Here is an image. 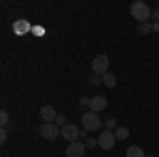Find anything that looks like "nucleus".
Wrapping results in <instances>:
<instances>
[{"instance_id":"nucleus-17","label":"nucleus","mask_w":159,"mask_h":157,"mask_svg":"<svg viewBox=\"0 0 159 157\" xmlns=\"http://www.w3.org/2000/svg\"><path fill=\"white\" fill-rule=\"evenodd\" d=\"M89 83H91V85H102V76L91 72V76H89Z\"/></svg>"},{"instance_id":"nucleus-20","label":"nucleus","mask_w":159,"mask_h":157,"mask_svg":"<svg viewBox=\"0 0 159 157\" xmlns=\"http://www.w3.org/2000/svg\"><path fill=\"white\" fill-rule=\"evenodd\" d=\"M96 145H98V140H96V138H87V140H85V146H87V149H93Z\"/></svg>"},{"instance_id":"nucleus-22","label":"nucleus","mask_w":159,"mask_h":157,"mask_svg":"<svg viewBox=\"0 0 159 157\" xmlns=\"http://www.w3.org/2000/svg\"><path fill=\"white\" fill-rule=\"evenodd\" d=\"M153 19L159 24V9H153Z\"/></svg>"},{"instance_id":"nucleus-19","label":"nucleus","mask_w":159,"mask_h":157,"mask_svg":"<svg viewBox=\"0 0 159 157\" xmlns=\"http://www.w3.org/2000/svg\"><path fill=\"white\" fill-rule=\"evenodd\" d=\"M7 138H9V127H2L0 130V142H7Z\"/></svg>"},{"instance_id":"nucleus-1","label":"nucleus","mask_w":159,"mask_h":157,"mask_svg":"<svg viewBox=\"0 0 159 157\" xmlns=\"http://www.w3.org/2000/svg\"><path fill=\"white\" fill-rule=\"evenodd\" d=\"M129 13H132V17H134L138 24L151 21V17H153V9H148V4L142 2V0H136L134 4L129 7Z\"/></svg>"},{"instance_id":"nucleus-2","label":"nucleus","mask_w":159,"mask_h":157,"mask_svg":"<svg viewBox=\"0 0 159 157\" xmlns=\"http://www.w3.org/2000/svg\"><path fill=\"white\" fill-rule=\"evenodd\" d=\"M81 123H83V130L85 132H98L100 127H102V119L98 117V113H93V110H87L81 115Z\"/></svg>"},{"instance_id":"nucleus-4","label":"nucleus","mask_w":159,"mask_h":157,"mask_svg":"<svg viewBox=\"0 0 159 157\" xmlns=\"http://www.w3.org/2000/svg\"><path fill=\"white\" fill-rule=\"evenodd\" d=\"M115 140H117V136H115V132H110V130H102L100 136H98V145L104 151H110L115 146Z\"/></svg>"},{"instance_id":"nucleus-8","label":"nucleus","mask_w":159,"mask_h":157,"mask_svg":"<svg viewBox=\"0 0 159 157\" xmlns=\"http://www.w3.org/2000/svg\"><path fill=\"white\" fill-rule=\"evenodd\" d=\"M55 117H57V113H55V109H53L51 104L40 106V119H43V123H53Z\"/></svg>"},{"instance_id":"nucleus-9","label":"nucleus","mask_w":159,"mask_h":157,"mask_svg":"<svg viewBox=\"0 0 159 157\" xmlns=\"http://www.w3.org/2000/svg\"><path fill=\"white\" fill-rule=\"evenodd\" d=\"M106 106H108V100H106L104 96H93L91 102H89V109L93 110V113H102Z\"/></svg>"},{"instance_id":"nucleus-24","label":"nucleus","mask_w":159,"mask_h":157,"mask_svg":"<svg viewBox=\"0 0 159 157\" xmlns=\"http://www.w3.org/2000/svg\"><path fill=\"white\" fill-rule=\"evenodd\" d=\"M147 157H153V155H147Z\"/></svg>"},{"instance_id":"nucleus-14","label":"nucleus","mask_w":159,"mask_h":157,"mask_svg":"<svg viewBox=\"0 0 159 157\" xmlns=\"http://www.w3.org/2000/svg\"><path fill=\"white\" fill-rule=\"evenodd\" d=\"M151 32H153V25H151V21L138 24V34H151Z\"/></svg>"},{"instance_id":"nucleus-11","label":"nucleus","mask_w":159,"mask_h":157,"mask_svg":"<svg viewBox=\"0 0 159 157\" xmlns=\"http://www.w3.org/2000/svg\"><path fill=\"white\" fill-rule=\"evenodd\" d=\"M125 157H147V153L142 151V146L134 145V146H129V149L125 151Z\"/></svg>"},{"instance_id":"nucleus-5","label":"nucleus","mask_w":159,"mask_h":157,"mask_svg":"<svg viewBox=\"0 0 159 157\" xmlns=\"http://www.w3.org/2000/svg\"><path fill=\"white\" fill-rule=\"evenodd\" d=\"M108 58L106 55H96L93 58V62H91V70H93V74H100V76H104V74L108 72Z\"/></svg>"},{"instance_id":"nucleus-21","label":"nucleus","mask_w":159,"mask_h":157,"mask_svg":"<svg viewBox=\"0 0 159 157\" xmlns=\"http://www.w3.org/2000/svg\"><path fill=\"white\" fill-rule=\"evenodd\" d=\"M89 102H91V98H85V96H81V100H79L81 106H89Z\"/></svg>"},{"instance_id":"nucleus-10","label":"nucleus","mask_w":159,"mask_h":157,"mask_svg":"<svg viewBox=\"0 0 159 157\" xmlns=\"http://www.w3.org/2000/svg\"><path fill=\"white\" fill-rule=\"evenodd\" d=\"M30 30H32V25L28 24L25 19H19V21H15V24H13V32H15L17 36H24V34L30 32Z\"/></svg>"},{"instance_id":"nucleus-7","label":"nucleus","mask_w":159,"mask_h":157,"mask_svg":"<svg viewBox=\"0 0 159 157\" xmlns=\"http://www.w3.org/2000/svg\"><path fill=\"white\" fill-rule=\"evenodd\" d=\"M85 151H87L85 142L76 140V142H70L66 146V157H85Z\"/></svg>"},{"instance_id":"nucleus-23","label":"nucleus","mask_w":159,"mask_h":157,"mask_svg":"<svg viewBox=\"0 0 159 157\" xmlns=\"http://www.w3.org/2000/svg\"><path fill=\"white\" fill-rule=\"evenodd\" d=\"M151 25H153V32H159V24H157V21H153Z\"/></svg>"},{"instance_id":"nucleus-3","label":"nucleus","mask_w":159,"mask_h":157,"mask_svg":"<svg viewBox=\"0 0 159 157\" xmlns=\"http://www.w3.org/2000/svg\"><path fill=\"white\" fill-rule=\"evenodd\" d=\"M38 134L45 138V140H55L57 136L61 134V130L55 125V123H40V127H38Z\"/></svg>"},{"instance_id":"nucleus-15","label":"nucleus","mask_w":159,"mask_h":157,"mask_svg":"<svg viewBox=\"0 0 159 157\" xmlns=\"http://www.w3.org/2000/svg\"><path fill=\"white\" fill-rule=\"evenodd\" d=\"M104 125H106V130L112 132V130H117V119H115V117H110V119L104 121Z\"/></svg>"},{"instance_id":"nucleus-18","label":"nucleus","mask_w":159,"mask_h":157,"mask_svg":"<svg viewBox=\"0 0 159 157\" xmlns=\"http://www.w3.org/2000/svg\"><path fill=\"white\" fill-rule=\"evenodd\" d=\"M0 123H2V127H7V125H9V113H7V110H2V113H0Z\"/></svg>"},{"instance_id":"nucleus-6","label":"nucleus","mask_w":159,"mask_h":157,"mask_svg":"<svg viewBox=\"0 0 159 157\" xmlns=\"http://www.w3.org/2000/svg\"><path fill=\"white\" fill-rule=\"evenodd\" d=\"M64 140H68V142H76L79 138H83V132H79V127L72 125V123H68V125H64L61 127V134H60Z\"/></svg>"},{"instance_id":"nucleus-13","label":"nucleus","mask_w":159,"mask_h":157,"mask_svg":"<svg viewBox=\"0 0 159 157\" xmlns=\"http://www.w3.org/2000/svg\"><path fill=\"white\" fill-rule=\"evenodd\" d=\"M115 136H117V140H127L129 138V130L127 127H117L115 130Z\"/></svg>"},{"instance_id":"nucleus-12","label":"nucleus","mask_w":159,"mask_h":157,"mask_svg":"<svg viewBox=\"0 0 159 157\" xmlns=\"http://www.w3.org/2000/svg\"><path fill=\"white\" fill-rule=\"evenodd\" d=\"M102 85H106V87H115V85H117V76L108 70V72L102 76Z\"/></svg>"},{"instance_id":"nucleus-16","label":"nucleus","mask_w":159,"mask_h":157,"mask_svg":"<svg viewBox=\"0 0 159 157\" xmlns=\"http://www.w3.org/2000/svg\"><path fill=\"white\" fill-rule=\"evenodd\" d=\"M53 123H55V125H57V127H64V125H68V123H66V117H64V115H57V117H55V121H53Z\"/></svg>"}]
</instances>
